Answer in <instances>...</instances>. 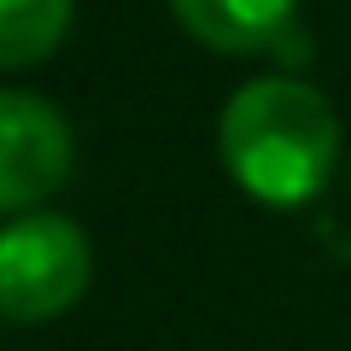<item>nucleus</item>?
<instances>
[{
	"label": "nucleus",
	"mask_w": 351,
	"mask_h": 351,
	"mask_svg": "<svg viewBox=\"0 0 351 351\" xmlns=\"http://www.w3.org/2000/svg\"><path fill=\"white\" fill-rule=\"evenodd\" d=\"M223 164L263 205H304L328 188L339 158V123L322 88L299 76H252L234 88L217 123Z\"/></svg>",
	"instance_id": "1"
},
{
	"label": "nucleus",
	"mask_w": 351,
	"mask_h": 351,
	"mask_svg": "<svg viewBox=\"0 0 351 351\" xmlns=\"http://www.w3.org/2000/svg\"><path fill=\"white\" fill-rule=\"evenodd\" d=\"M94 246L64 211H24L0 228V316L53 322L88 293Z\"/></svg>",
	"instance_id": "2"
},
{
	"label": "nucleus",
	"mask_w": 351,
	"mask_h": 351,
	"mask_svg": "<svg viewBox=\"0 0 351 351\" xmlns=\"http://www.w3.org/2000/svg\"><path fill=\"white\" fill-rule=\"evenodd\" d=\"M76 0H0V71L41 64L71 36Z\"/></svg>",
	"instance_id": "5"
},
{
	"label": "nucleus",
	"mask_w": 351,
	"mask_h": 351,
	"mask_svg": "<svg viewBox=\"0 0 351 351\" xmlns=\"http://www.w3.org/2000/svg\"><path fill=\"white\" fill-rule=\"evenodd\" d=\"M170 12L217 53H269L287 41L299 0H170Z\"/></svg>",
	"instance_id": "4"
},
{
	"label": "nucleus",
	"mask_w": 351,
	"mask_h": 351,
	"mask_svg": "<svg viewBox=\"0 0 351 351\" xmlns=\"http://www.w3.org/2000/svg\"><path fill=\"white\" fill-rule=\"evenodd\" d=\"M76 135L64 112L41 94L0 88V217L41 211V199L71 182Z\"/></svg>",
	"instance_id": "3"
}]
</instances>
